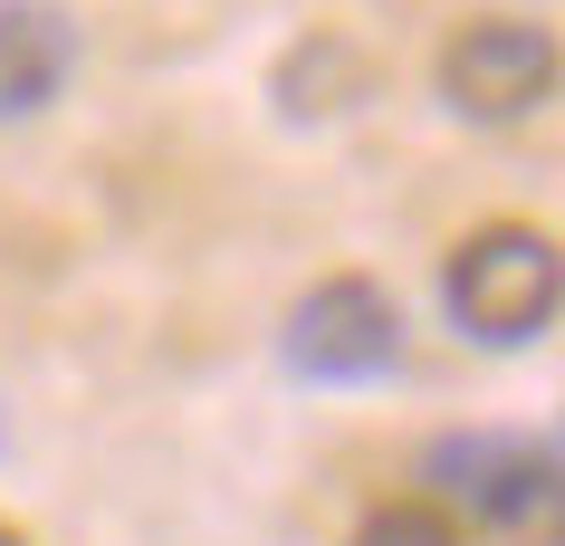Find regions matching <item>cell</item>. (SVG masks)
I'll use <instances>...</instances> for the list:
<instances>
[{
  "label": "cell",
  "instance_id": "1",
  "mask_svg": "<svg viewBox=\"0 0 565 546\" xmlns=\"http://www.w3.org/2000/svg\"><path fill=\"white\" fill-rule=\"evenodd\" d=\"M556 298H565V259H556L546 231H527V221L470 231V240L450 249V269H441L450 326L479 335V345H536V335L556 326Z\"/></svg>",
  "mask_w": 565,
  "mask_h": 546
},
{
  "label": "cell",
  "instance_id": "2",
  "mask_svg": "<svg viewBox=\"0 0 565 546\" xmlns=\"http://www.w3.org/2000/svg\"><path fill=\"white\" fill-rule=\"evenodd\" d=\"M422 470L479 527H556V441L546 431H450L431 441Z\"/></svg>",
  "mask_w": 565,
  "mask_h": 546
},
{
  "label": "cell",
  "instance_id": "3",
  "mask_svg": "<svg viewBox=\"0 0 565 546\" xmlns=\"http://www.w3.org/2000/svg\"><path fill=\"white\" fill-rule=\"evenodd\" d=\"M556 96V39L536 20H470L441 49V106L470 125H518Z\"/></svg>",
  "mask_w": 565,
  "mask_h": 546
},
{
  "label": "cell",
  "instance_id": "4",
  "mask_svg": "<svg viewBox=\"0 0 565 546\" xmlns=\"http://www.w3.org/2000/svg\"><path fill=\"white\" fill-rule=\"evenodd\" d=\"M403 355V317L374 278H317L288 307V374L307 384H374Z\"/></svg>",
  "mask_w": 565,
  "mask_h": 546
},
{
  "label": "cell",
  "instance_id": "5",
  "mask_svg": "<svg viewBox=\"0 0 565 546\" xmlns=\"http://www.w3.org/2000/svg\"><path fill=\"white\" fill-rule=\"evenodd\" d=\"M77 67V30L39 0H0V125H30Z\"/></svg>",
  "mask_w": 565,
  "mask_h": 546
},
{
  "label": "cell",
  "instance_id": "6",
  "mask_svg": "<svg viewBox=\"0 0 565 546\" xmlns=\"http://www.w3.org/2000/svg\"><path fill=\"white\" fill-rule=\"evenodd\" d=\"M364 77H374V67L355 58V39L317 30V39H298V49L278 58V106H288V116H345L364 96Z\"/></svg>",
  "mask_w": 565,
  "mask_h": 546
},
{
  "label": "cell",
  "instance_id": "7",
  "mask_svg": "<svg viewBox=\"0 0 565 546\" xmlns=\"http://www.w3.org/2000/svg\"><path fill=\"white\" fill-rule=\"evenodd\" d=\"M355 546H460V537H450V517H441V508L393 499V508H374V517L355 527Z\"/></svg>",
  "mask_w": 565,
  "mask_h": 546
},
{
  "label": "cell",
  "instance_id": "8",
  "mask_svg": "<svg viewBox=\"0 0 565 546\" xmlns=\"http://www.w3.org/2000/svg\"><path fill=\"white\" fill-rule=\"evenodd\" d=\"M0 546H30V537H20V527H0Z\"/></svg>",
  "mask_w": 565,
  "mask_h": 546
}]
</instances>
